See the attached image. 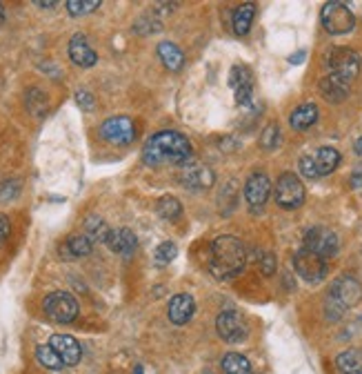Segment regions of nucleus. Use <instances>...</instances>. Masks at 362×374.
Instances as JSON below:
<instances>
[{
	"label": "nucleus",
	"instance_id": "c85d7f7f",
	"mask_svg": "<svg viewBox=\"0 0 362 374\" xmlns=\"http://www.w3.org/2000/svg\"><path fill=\"white\" fill-rule=\"evenodd\" d=\"M336 366L344 372V374H354V372H360L362 368V359L356 350H347L342 352L338 359H336Z\"/></svg>",
	"mask_w": 362,
	"mask_h": 374
},
{
	"label": "nucleus",
	"instance_id": "aec40b11",
	"mask_svg": "<svg viewBox=\"0 0 362 374\" xmlns=\"http://www.w3.org/2000/svg\"><path fill=\"white\" fill-rule=\"evenodd\" d=\"M93 243L85 237V234H72L63 245H60V256L65 261H74V258H82L91 254Z\"/></svg>",
	"mask_w": 362,
	"mask_h": 374
},
{
	"label": "nucleus",
	"instance_id": "f8f14e48",
	"mask_svg": "<svg viewBox=\"0 0 362 374\" xmlns=\"http://www.w3.org/2000/svg\"><path fill=\"white\" fill-rule=\"evenodd\" d=\"M229 87L235 94V103L249 107L254 99V76L249 72V67L245 65H235L229 74Z\"/></svg>",
	"mask_w": 362,
	"mask_h": 374
},
{
	"label": "nucleus",
	"instance_id": "f03ea898",
	"mask_svg": "<svg viewBox=\"0 0 362 374\" xmlns=\"http://www.w3.org/2000/svg\"><path fill=\"white\" fill-rule=\"evenodd\" d=\"M245 245L235 237H218L209 245V258L207 268L218 281L231 279V276L240 274L245 270Z\"/></svg>",
	"mask_w": 362,
	"mask_h": 374
},
{
	"label": "nucleus",
	"instance_id": "bb28decb",
	"mask_svg": "<svg viewBox=\"0 0 362 374\" xmlns=\"http://www.w3.org/2000/svg\"><path fill=\"white\" fill-rule=\"evenodd\" d=\"M36 359H38V363L47 368V370H63L65 363H63V359L58 356V352H56L51 345H38L36 348Z\"/></svg>",
	"mask_w": 362,
	"mask_h": 374
},
{
	"label": "nucleus",
	"instance_id": "2f4dec72",
	"mask_svg": "<svg viewBox=\"0 0 362 374\" xmlns=\"http://www.w3.org/2000/svg\"><path fill=\"white\" fill-rule=\"evenodd\" d=\"M278 143H280V130H278V125H269L260 136V145L264 149H273L278 147Z\"/></svg>",
	"mask_w": 362,
	"mask_h": 374
},
{
	"label": "nucleus",
	"instance_id": "4c0bfd02",
	"mask_svg": "<svg viewBox=\"0 0 362 374\" xmlns=\"http://www.w3.org/2000/svg\"><path fill=\"white\" fill-rule=\"evenodd\" d=\"M304 58V51H300V54H296V56H291V63H300Z\"/></svg>",
	"mask_w": 362,
	"mask_h": 374
},
{
	"label": "nucleus",
	"instance_id": "5701e85b",
	"mask_svg": "<svg viewBox=\"0 0 362 374\" xmlns=\"http://www.w3.org/2000/svg\"><path fill=\"white\" fill-rule=\"evenodd\" d=\"M158 56L169 72H180L185 65V54L180 51L174 43H160L158 45Z\"/></svg>",
	"mask_w": 362,
	"mask_h": 374
},
{
	"label": "nucleus",
	"instance_id": "6e6552de",
	"mask_svg": "<svg viewBox=\"0 0 362 374\" xmlns=\"http://www.w3.org/2000/svg\"><path fill=\"white\" fill-rule=\"evenodd\" d=\"M304 249H309V252L323 256V258H329V256H336L338 254V247H340V241L336 237V232H331L329 227H309L307 234H304Z\"/></svg>",
	"mask_w": 362,
	"mask_h": 374
},
{
	"label": "nucleus",
	"instance_id": "4be33fe9",
	"mask_svg": "<svg viewBox=\"0 0 362 374\" xmlns=\"http://www.w3.org/2000/svg\"><path fill=\"white\" fill-rule=\"evenodd\" d=\"M313 163H316L318 176H327L340 165V151L333 147H320L313 156Z\"/></svg>",
	"mask_w": 362,
	"mask_h": 374
},
{
	"label": "nucleus",
	"instance_id": "dca6fc26",
	"mask_svg": "<svg viewBox=\"0 0 362 374\" xmlns=\"http://www.w3.org/2000/svg\"><path fill=\"white\" fill-rule=\"evenodd\" d=\"M193 310H196V303H193L191 294H176L169 301V308H167V316L174 325H185L191 321Z\"/></svg>",
	"mask_w": 362,
	"mask_h": 374
},
{
	"label": "nucleus",
	"instance_id": "e433bc0d",
	"mask_svg": "<svg viewBox=\"0 0 362 374\" xmlns=\"http://www.w3.org/2000/svg\"><path fill=\"white\" fill-rule=\"evenodd\" d=\"M354 147H356V154H360V156H362V136L358 138V141H356V145H354Z\"/></svg>",
	"mask_w": 362,
	"mask_h": 374
},
{
	"label": "nucleus",
	"instance_id": "4468645a",
	"mask_svg": "<svg viewBox=\"0 0 362 374\" xmlns=\"http://www.w3.org/2000/svg\"><path fill=\"white\" fill-rule=\"evenodd\" d=\"M180 181H183V185L189 189H207L214 185L216 176H214L212 168H207V165L191 163L183 170V174H180Z\"/></svg>",
	"mask_w": 362,
	"mask_h": 374
},
{
	"label": "nucleus",
	"instance_id": "2eb2a0df",
	"mask_svg": "<svg viewBox=\"0 0 362 374\" xmlns=\"http://www.w3.org/2000/svg\"><path fill=\"white\" fill-rule=\"evenodd\" d=\"M49 345L58 352V356L63 359L65 366H78L80 356H82V350H80V343L69 337V335H53L49 339Z\"/></svg>",
	"mask_w": 362,
	"mask_h": 374
},
{
	"label": "nucleus",
	"instance_id": "0eeeda50",
	"mask_svg": "<svg viewBox=\"0 0 362 374\" xmlns=\"http://www.w3.org/2000/svg\"><path fill=\"white\" fill-rule=\"evenodd\" d=\"M327 65H329V74L338 76L347 82H354L360 72V56L354 49L336 47L327 56Z\"/></svg>",
	"mask_w": 362,
	"mask_h": 374
},
{
	"label": "nucleus",
	"instance_id": "9d476101",
	"mask_svg": "<svg viewBox=\"0 0 362 374\" xmlns=\"http://www.w3.org/2000/svg\"><path fill=\"white\" fill-rule=\"evenodd\" d=\"M101 136L111 145H129L136 138V125L127 116H111L101 125Z\"/></svg>",
	"mask_w": 362,
	"mask_h": 374
},
{
	"label": "nucleus",
	"instance_id": "a211bd4d",
	"mask_svg": "<svg viewBox=\"0 0 362 374\" xmlns=\"http://www.w3.org/2000/svg\"><path fill=\"white\" fill-rule=\"evenodd\" d=\"M69 58L78 67H93L98 63V56H96V51L91 49V45L87 43V38L82 34H76L69 40Z\"/></svg>",
	"mask_w": 362,
	"mask_h": 374
},
{
	"label": "nucleus",
	"instance_id": "412c9836",
	"mask_svg": "<svg viewBox=\"0 0 362 374\" xmlns=\"http://www.w3.org/2000/svg\"><path fill=\"white\" fill-rule=\"evenodd\" d=\"M316 120H318V107L313 103H304V105L296 107L294 112H291V116H289V125L296 132L309 130Z\"/></svg>",
	"mask_w": 362,
	"mask_h": 374
},
{
	"label": "nucleus",
	"instance_id": "f704fd0d",
	"mask_svg": "<svg viewBox=\"0 0 362 374\" xmlns=\"http://www.w3.org/2000/svg\"><path fill=\"white\" fill-rule=\"evenodd\" d=\"M260 270L264 276H271L276 272V256L273 254H264L262 261H260Z\"/></svg>",
	"mask_w": 362,
	"mask_h": 374
},
{
	"label": "nucleus",
	"instance_id": "7c9ffc66",
	"mask_svg": "<svg viewBox=\"0 0 362 374\" xmlns=\"http://www.w3.org/2000/svg\"><path fill=\"white\" fill-rule=\"evenodd\" d=\"M176 256H178V247H176V243H172V241L160 243V245L156 247V252H154V258H156L158 266H167V263H172Z\"/></svg>",
	"mask_w": 362,
	"mask_h": 374
},
{
	"label": "nucleus",
	"instance_id": "ddd939ff",
	"mask_svg": "<svg viewBox=\"0 0 362 374\" xmlns=\"http://www.w3.org/2000/svg\"><path fill=\"white\" fill-rule=\"evenodd\" d=\"M269 192H271V183H269L267 174L254 172L252 176L247 178V183H245V199H247V203H249V207H252V210H260V207L267 203Z\"/></svg>",
	"mask_w": 362,
	"mask_h": 374
},
{
	"label": "nucleus",
	"instance_id": "f3484780",
	"mask_svg": "<svg viewBox=\"0 0 362 374\" xmlns=\"http://www.w3.org/2000/svg\"><path fill=\"white\" fill-rule=\"evenodd\" d=\"M107 245L111 252H116L120 256H131L136 252V247H138V239H136V234L127 227H118V230H111L109 232V237H107Z\"/></svg>",
	"mask_w": 362,
	"mask_h": 374
},
{
	"label": "nucleus",
	"instance_id": "72a5a7b5",
	"mask_svg": "<svg viewBox=\"0 0 362 374\" xmlns=\"http://www.w3.org/2000/svg\"><path fill=\"white\" fill-rule=\"evenodd\" d=\"M76 103L85 109V112H91V109L96 107V103H93V96L89 94V92H85V89H80V92H76Z\"/></svg>",
	"mask_w": 362,
	"mask_h": 374
},
{
	"label": "nucleus",
	"instance_id": "f257e3e1",
	"mask_svg": "<svg viewBox=\"0 0 362 374\" xmlns=\"http://www.w3.org/2000/svg\"><path fill=\"white\" fill-rule=\"evenodd\" d=\"M193 156V147L180 132H158L143 147V161L149 168L160 165H187Z\"/></svg>",
	"mask_w": 362,
	"mask_h": 374
},
{
	"label": "nucleus",
	"instance_id": "20e7f679",
	"mask_svg": "<svg viewBox=\"0 0 362 374\" xmlns=\"http://www.w3.org/2000/svg\"><path fill=\"white\" fill-rule=\"evenodd\" d=\"M320 20H323V27L333 34H349L354 27H356V16L354 11L347 7L344 3H338V0H333V3H325L323 11H320Z\"/></svg>",
	"mask_w": 362,
	"mask_h": 374
},
{
	"label": "nucleus",
	"instance_id": "473e14b6",
	"mask_svg": "<svg viewBox=\"0 0 362 374\" xmlns=\"http://www.w3.org/2000/svg\"><path fill=\"white\" fill-rule=\"evenodd\" d=\"M298 168H300L302 176H307V178H318V170H316L313 156H302L300 163H298Z\"/></svg>",
	"mask_w": 362,
	"mask_h": 374
},
{
	"label": "nucleus",
	"instance_id": "393cba45",
	"mask_svg": "<svg viewBox=\"0 0 362 374\" xmlns=\"http://www.w3.org/2000/svg\"><path fill=\"white\" fill-rule=\"evenodd\" d=\"M109 232L111 230L107 227V223H105L101 216H96V214L87 216V220H85V237L91 243H107Z\"/></svg>",
	"mask_w": 362,
	"mask_h": 374
},
{
	"label": "nucleus",
	"instance_id": "7ed1b4c3",
	"mask_svg": "<svg viewBox=\"0 0 362 374\" xmlns=\"http://www.w3.org/2000/svg\"><path fill=\"white\" fill-rule=\"evenodd\" d=\"M362 299V285L354 276H340L333 281L327 299V314L329 318H340L347 308L358 306Z\"/></svg>",
	"mask_w": 362,
	"mask_h": 374
},
{
	"label": "nucleus",
	"instance_id": "b1692460",
	"mask_svg": "<svg viewBox=\"0 0 362 374\" xmlns=\"http://www.w3.org/2000/svg\"><path fill=\"white\" fill-rule=\"evenodd\" d=\"M256 16V5L254 3H245L233 11V32L238 36H245L252 30V23Z\"/></svg>",
	"mask_w": 362,
	"mask_h": 374
},
{
	"label": "nucleus",
	"instance_id": "58836bf2",
	"mask_svg": "<svg viewBox=\"0 0 362 374\" xmlns=\"http://www.w3.org/2000/svg\"><path fill=\"white\" fill-rule=\"evenodd\" d=\"M38 7H43V9H51V7H56V3H36Z\"/></svg>",
	"mask_w": 362,
	"mask_h": 374
},
{
	"label": "nucleus",
	"instance_id": "c9c22d12",
	"mask_svg": "<svg viewBox=\"0 0 362 374\" xmlns=\"http://www.w3.org/2000/svg\"><path fill=\"white\" fill-rule=\"evenodd\" d=\"M9 232H11V223H9V218L5 214H0V245H3L9 237Z\"/></svg>",
	"mask_w": 362,
	"mask_h": 374
},
{
	"label": "nucleus",
	"instance_id": "1a4fd4ad",
	"mask_svg": "<svg viewBox=\"0 0 362 374\" xmlns=\"http://www.w3.org/2000/svg\"><path fill=\"white\" fill-rule=\"evenodd\" d=\"M294 268L298 272L300 279L309 281V283H318L323 281L327 272H329V266H327V258L318 256L313 252H309V249H300V252H296L294 256Z\"/></svg>",
	"mask_w": 362,
	"mask_h": 374
},
{
	"label": "nucleus",
	"instance_id": "ea45409f",
	"mask_svg": "<svg viewBox=\"0 0 362 374\" xmlns=\"http://www.w3.org/2000/svg\"><path fill=\"white\" fill-rule=\"evenodd\" d=\"M134 374H145V372H143V366H136V368H134Z\"/></svg>",
	"mask_w": 362,
	"mask_h": 374
},
{
	"label": "nucleus",
	"instance_id": "c756f323",
	"mask_svg": "<svg viewBox=\"0 0 362 374\" xmlns=\"http://www.w3.org/2000/svg\"><path fill=\"white\" fill-rule=\"evenodd\" d=\"M101 7V0H69L67 9L72 16H85L89 11H96Z\"/></svg>",
	"mask_w": 362,
	"mask_h": 374
},
{
	"label": "nucleus",
	"instance_id": "6ab92c4d",
	"mask_svg": "<svg viewBox=\"0 0 362 374\" xmlns=\"http://www.w3.org/2000/svg\"><path fill=\"white\" fill-rule=\"evenodd\" d=\"M349 89H351V82H347V80L333 76V74H329V76H325L323 80H320V94H323L329 103L344 101L347 96H349Z\"/></svg>",
	"mask_w": 362,
	"mask_h": 374
},
{
	"label": "nucleus",
	"instance_id": "79ce46f5",
	"mask_svg": "<svg viewBox=\"0 0 362 374\" xmlns=\"http://www.w3.org/2000/svg\"><path fill=\"white\" fill-rule=\"evenodd\" d=\"M354 374H362V372H354Z\"/></svg>",
	"mask_w": 362,
	"mask_h": 374
},
{
	"label": "nucleus",
	"instance_id": "39448f33",
	"mask_svg": "<svg viewBox=\"0 0 362 374\" xmlns=\"http://www.w3.org/2000/svg\"><path fill=\"white\" fill-rule=\"evenodd\" d=\"M43 310L56 323H72L78 316V301L69 292H51L43 301Z\"/></svg>",
	"mask_w": 362,
	"mask_h": 374
},
{
	"label": "nucleus",
	"instance_id": "cd10ccee",
	"mask_svg": "<svg viewBox=\"0 0 362 374\" xmlns=\"http://www.w3.org/2000/svg\"><path fill=\"white\" fill-rule=\"evenodd\" d=\"M156 212L164 218V220H176L180 214H183V205L176 197H162L156 203Z\"/></svg>",
	"mask_w": 362,
	"mask_h": 374
},
{
	"label": "nucleus",
	"instance_id": "9b49d317",
	"mask_svg": "<svg viewBox=\"0 0 362 374\" xmlns=\"http://www.w3.org/2000/svg\"><path fill=\"white\" fill-rule=\"evenodd\" d=\"M216 328L227 343H240L247 339V325L235 310H222L216 318Z\"/></svg>",
	"mask_w": 362,
	"mask_h": 374
},
{
	"label": "nucleus",
	"instance_id": "a878e982",
	"mask_svg": "<svg viewBox=\"0 0 362 374\" xmlns=\"http://www.w3.org/2000/svg\"><path fill=\"white\" fill-rule=\"evenodd\" d=\"M222 372L225 374H252V363L238 352H229L222 359Z\"/></svg>",
	"mask_w": 362,
	"mask_h": 374
},
{
	"label": "nucleus",
	"instance_id": "423d86ee",
	"mask_svg": "<svg viewBox=\"0 0 362 374\" xmlns=\"http://www.w3.org/2000/svg\"><path fill=\"white\" fill-rule=\"evenodd\" d=\"M276 203L285 210H298L304 203V185L294 172H285L276 183Z\"/></svg>",
	"mask_w": 362,
	"mask_h": 374
},
{
	"label": "nucleus",
	"instance_id": "a19ab883",
	"mask_svg": "<svg viewBox=\"0 0 362 374\" xmlns=\"http://www.w3.org/2000/svg\"><path fill=\"white\" fill-rule=\"evenodd\" d=\"M3 20H5V11H3V5H0V25H3Z\"/></svg>",
	"mask_w": 362,
	"mask_h": 374
}]
</instances>
